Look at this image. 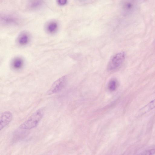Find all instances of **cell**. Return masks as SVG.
<instances>
[{
  "mask_svg": "<svg viewBox=\"0 0 155 155\" xmlns=\"http://www.w3.org/2000/svg\"><path fill=\"white\" fill-rule=\"evenodd\" d=\"M44 110L40 109L35 111L27 120L19 126L20 129L28 130L36 127L43 117Z\"/></svg>",
  "mask_w": 155,
  "mask_h": 155,
  "instance_id": "6da1fadb",
  "label": "cell"
},
{
  "mask_svg": "<svg viewBox=\"0 0 155 155\" xmlns=\"http://www.w3.org/2000/svg\"><path fill=\"white\" fill-rule=\"evenodd\" d=\"M125 57L124 52L121 51L114 55L110 59L107 66L109 71H113L119 68L123 64Z\"/></svg>",
  "mask_w": 155,
  "mask_h": 155,
  "instance_id": "7a4b0ae2",
  "label": "cell"
},
{
  "mask_svg": "<svg viewBox=\"0 0 155 155\" xmlns=\"http://www.w3.org/2000/svg\"><path fill=\"white\" fill-rule=\"evenodd\" d=\"M67 81V77L66 75L60 78L53 83L46 94L51 95L60 91L65 86Z\"/></svg>",
  "mask_w": 155,
  "mask_h": 155,
  "instance_id": "3957f363",
  "label": "cell"
},
{
  "mask_svg": "<svg viewBox=\"0 0 155 155\" xmlns=\"http://www.w3.org/2000/svg\"><path fill=\"white\" fill-rule=\"evenodd\" d=\"M12 118V114L9 111H5L1 114L0 117V130L9 124Z\"/></svg>",
  "mask_w": 155,
  "mask_h": 155,
  "instance_id": "277c9868",
  "label": "cell"
},
{
  "mask_svg": "<svg viewBox=\"0 0 155 155\" xmlns=\"http://www.w3.org/2000/svg\"><path fill=\"white\" fill-rule=\"evenodd\" d=\"M18 19L16 17L11 15H5L1 17V21L6 25L15 24L18 22Z\"/></svg>",
  "mask_w": 155,
  "mask_h": 155,
  "instance_id": "5b68a950",
  "label": "cell"
},
{
  "mask_svg": "<svg viewBox=\"0 0 155 155\" xmlns=\"http://www.w3.org/2000/svg\"><path fill=\"white\" fill-rule=\"evenodd\" d=\"M155 108V99L151 101L139 110L137 116H141Z\"/></svg>",
  "mask_w": 155,
  "mask_h": 155,
  "instance_id": "8992f818",
  "label": "cell"
},
{
  "mask_svg": "<svg viewBox=\"0 0 155 155\" xmlns=\"http://www.w3.org/2000/svg\"><path fill=\"white\" fill-rule=\"evenodd\" d=\"M58 27V23L55 20H51L48 22L46 25V31L50 34H53L57 31Z\"/></svg>",
  "mask_w": 155,
  "mask_h": 155,
  "instance_id": "52a82bcc",
  "label": "cell"
},
{
  "mask_svg": "<svg viewBox=\"0 0 155 155\" xmlns=\"http://www.w3.org/2000/svg\"><path fill=\"white\" fill-rule=\"evenodd\" d=\"M44 3V0H29L28 7L32 10H36L41 7Z\"/></svg>",
  "mask_w": 155,
  "mask_h": 155,
  "instance_id": "ba28073f",
  "label": "cell"
},
{
  "mask_svg": "<svg viewBox=\"0 0 155 155\" xmlns=\"http://www.w3.org/2000/svg\"><path fill=\"white\" fill-rule=\"evenodd\" d=\"M29 35L26 32H22L21 33L18 38V42L19 44L24 45L27 44L29 41Z\"/></svg>",
  "mask_w": 155,
  "mask_h": 155,
  "instance_id": "9c48e42d",
  "label": "cell"
},
{
  "mask_svg": "<svg viewBox=\"0 0 155 155\" xmlns=\"http://www.w3.org/2000/svg\"><path fill=\"white\" fill-rule=\"evenodd\" d=\"M135 3H136L134 0H126L123 4V10L126 12L132 11L134 8Z\"/></svg>",
  "mask_w": 155,
  "mask_h": 155,
  "instance_id": "30bf717a",
  "label": "cell"
},
{
  "mask_svg": "<svg viewBox=\"0 0 155 155\" xmlns=\"http://www.w3.org/2000/svg\"><path fill=\"white\" fill-rule=\"evenodd\" d=\"M23 64V60L20 58H15L12 62V66L13 68L16 69L21 68Z\"/></svg>",
  "mask_w": 155,
  "mask_h": 155,
  "instance_id": "8fae6325",
  "label": "cell"
},
{
  "mask_svg": "<svg viewBox=\"0 0 155 155\" xmlns=\"http://www.w3.org/2000/svg\"><path fill=\"white\" fill-rule=\"evenodd\" d=\"M117 82L115 79H111L109 81L108 87V89L111 91H114L117 87Z\"/></svg>",
  "mask_w": 155,
  "mask_h": 155,
  "instance_id": "7c38bea8",
  "label": "cell"
},
{
  "mask_svg": "<svg viewBox=\"0 0 155 155\" xmlns=\"http://www.w3.org/2000/svg\"><path fill=\"white\" fill-rule=\"evenodd\" d=\"M155 153V149L147 150L141 152L140 154L141 155H152Z\"/></svg>",
  "mask_w": 155,
  "mask_h": 155,
  "instance_id": "4fadbf2b",
  "label": "cell"
},
{
  "mask_svg": "<svg viewBox=\"0 0 155 155\" xmlns=\"http://www.w3.org/2000/svg\"><path fill=\"white\" fill-rule=\"evenodd\" d=\"M68 0H56L57 4L59 5L63 6L66 4Z\"/></svg>",
  "mask_w": 155,
  "mask_h": 155,
  "instance_id": "5bb4252c",
  "label": "cell"
},
{
  "mask_svg": "<svg viewBox=\"0 0 155 155\" xmlns=\"http://www.w3.org/2000/svg\"><path fill=\"white\" fill-rule=\"evenodd\" d=\"M136 3H142L148 0H134Z\"/></svg>",
  "mask_w": 155,
  "mask_h": 155,
  "instance_id": "9a60e30c",
  "label": "cell"
}]
</instances>
